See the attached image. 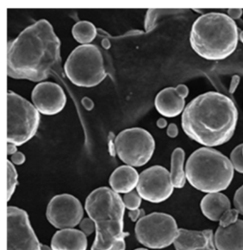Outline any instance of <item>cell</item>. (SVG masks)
I'll return each instance as SVG.
<instances>
[{
	"label": "cell",
	"mask_w": 243,
	"mask_h": 250,
	"mask_svg": "<svg viewBox=\"0 0 243 250\" xmlns=\"http://www.w3.org/2000/svg\"><path fill=\"white\" fill-rule=\"evenodd\" d=\"M18 184V173L15 165L7 161V201L12 198Z\"/></svg>",
	"instance_id": "7402d4cb"
},
{
	"label": "cell",
	"mask_w": 243,
	"mask_h": 250,
	"mask_svg": "<svg viewBox=\"0 0 243 250\" xmlns=\"http://www.w3.org/2000/svg\"><path fill=\"white\" fill-rule=\"evenodd\" d=\"M61 42L49 21L27 26L8 45L7 74L15 79L41 82L61 63Z\"/></svg>",
	"instance_id": "6da1fadb"
},
{
	"label": "cell",
	"mask_w": 243,
	"mask_h": 250,
	"mask_svg": "<svg viewBox=\"0 0 243 250\" xmlns=\"http://www.w3.org/2000/svg\"><path fill=\"white\" fill-rule=\"evenodd\" d=\"M174 245L176 250H217L214 234L210 229L196 231L182 228Z\"/></svg>",
	"instance_id": "9a60e30c"
},
{
	"label": "cell",
	"mask_w": 243,
	"mask_h": 250,
	"mask_svg": "<svg viewBox=\"0 0 243 250\" xmlns=\"http://www.w3.org/2000/svg\"><path fill=\"white\" fill-rule=\"evenodd\" d=\"M156 124L157 126H158V128H160V129H163V128H165L166 126H167L168 122L166 119L161 118V119H159L158 121H157Z\"/></svg>",
	"instance_id": "e575fe53"
},
{
	"label": "cell",
	"mask_w": 243,
	"mask_h": 250,
	"mask_svg": "<svg viewBox=\"0 0 243 250\" xmlns=\"http://www.w3.org/2000/svg\"><path fill=\"white\" fill-rule=\"evenodd\" d=\"M32 100L39 112L46 116H54L65 108L66 96L58 83L44 82L34 87L32 92Z\"/></svg>",
	"instance_id": "4fadbf2b"
},
{
	"label": "cell",
	"mask_w": 243,
	"mask_h": 250,
	"mask_svg": "<svg viewBox=\"0 0 243 250\" xmlns=\"http://www.w3.org/2000/svg\"><path fill=\"white\" fill-rule=\"evenodd\" d=\"M239 212L235 208L226 211L225 213L221 216L219 220V227L221 228H227L230 225L235 224L238 221V217H239Z\"/></svg>",
	"instance_id": "484cf974"
},
{
	"label": "cell",
	"mask_w": 243,
	"mask_h": 250,
	"mask_svg": "<svg viewBox=\"0 0 243 250\" xmlns=\"http://www.w3.org/2000/svg\"><path fill=\"white\" fill-rule=\"evenodd\" d=\"M66 77L76 86L93 87L101 83L107 77L102 52L94 44L77 46L65 62Z\"/></svg>",
	"instance_id": "8992f818"
},
{
	"label": "cell",
	"mask_w": 243,
	"mask_h": 250,
	"mask_svg": "<svg viewBox=\"0 0 243 250\" xmlns=\"http://www.w3.org/2000/svg\"><path fill=\"white\" fill-rule=\"evenodd\" d=\"M239 34L236 23L228 15L210 12L193 23L190 43L193 51L205 60H223L237 49Z\"/></svg>",
	"instance_id": "277c9868"
},
{
	"label": "cell",
	"mask_w": 243,
	"mask_h": 250,
	"mask_svg": "<svg viewBox=\"0 0 243 250\" xmlns=\"http://www.w3.org/2000/svg\"><path fill=\"white\" fill-rule=\"evenodd\" d=\"M227 14V15L235 21V20H238L242 17L243 10L242 9H228Z\"/></svg>",
	"instance_id": "1f68e13d"
},
{
	"label": "cell",
	"mask_w": 243,
	"mask_h": 250,
	"mask_svg": "<svg viewBox=\"0 0 243 250\" xmlns=\"http://www.w3.org/2000/svg\"><path fill=\"white\" fill-rule=\"evenodd\" d=\"M239 40L243 43V30L239 34Z\"/></svg>",
	"instance_id": "8d00e7d4"
},
{
	"label": "cell",
	"mask_w": 243,
	"mask_h": 250,
	"mask_svg": "<svg viewBox=\"0 0 243 250\" xmlns=\"http://www.w3.org/2000/svg\"><path fill=\"white\" fill-rule=\"evenodd\" d=\"M214 241L217 250H243V220L227 228L219 227Z\"/></svg>",
	"instance_id": "2e32d148"
},
{
	"label": "cell",
	"mask_w": 243,
	"mask_h": 250,
	"mask_svg": "<svg viewBox=\"0 0 243 250\" xmlns=\"http://www.w3.org/2000/svg\"></svg>",
	"instance_id": "f35d334b"
},
{
	"label": "cell",
	"mask_w": 243,
	"mask_h": 250,
	"mask_svg": "<svg viewBox=\"0 0 243 250\" xmlns=\"http://www.w3.org/2000/svg\"><path fill=\"white\" fill-rule=\"evenodd\" d=\"M79 226H80L81 231L87 236L91 235L94 231H96V225L90 217L83 219L79 224Z\"/></svg>",
	"instance_id": "4316f807"
},
{
	"label": "cell",
	"mask_w": 243,
	"mask_h": 250,
	"mask_svg": "<svg viewBox=\"0 0 243 250\" xmlns=\"http://www.w3.org/2000/svg\"><path fill=\"white\" fill-rule=\"evenodd\" d=\"M25 161V155L22 152L17 151L16 153L12 155L11 157V162L17 166H21V165L24 164Z\"/></svg>",
	"instance_id": "f546056e"
},
{
	"label": "cell",
	"mask_w": 243,
	"mask_h": 250,
	"mask_svg": "<svg viewBox=\"0 0 243 250\" xmlns=\"http://www.w3.org/2000/svg\"><path fill=\"white\" fill-rule=\"evenodd\" d=\"M139 175L134 167L121 166L110 175L109 185L110 189L118 194H127L133 191L138 186Z\"/></svg>",
	"instance_id": "ac0fdd59"
},
{
	"label": "cell",
	"mask_w": 243,
	"mask_h": 250,
	"mask_svg": "<svg viewBox=\"0 0 243 250\" xmlns=\"http://www.w3.org/2000/svg\"><path fill=\"white\" fill-rule=\"evenodd\" d=\"M42 250H53L52 248L50 247L47 246V245H41Z\"/></svg>",
	"instance_id": "d590c367"
},
{
	"label": "cell",
	"mask_w": 243,
	"mask_h": 250,
	"mask_svg": "<svg viewBox=\"0 0 243 250\" xmlns=\"http://www.w3.org/2000/svg\"><path fill=\"white\" fill-rule=\"evenodd\" d=\"M188 94L189 88L185 84L164 88L155 96V108L165 117H176L184 111L185 99Z\"/></svg>",
	"instance_id": "5bb4252c"
},
{
	"label": "cell",
	"mask_w": 243,
	"mask_h": 250,
	"mask_svg": "<svg viewBox=\"0 0 243 250\" xmlns=\"http://www.w3.org/2000/svg\"><path fill=\"white\" fill-rule=\"evenodd\" d=\"M122 199L124 206L129 211L139 209L142 201V198L138 195V192L135 191L125 194Z\"/></svg>",
	"instance_id": "d4e9b609"
},
{
	"label": "cell",
	"mask_w": 243,
	"mask_h": 250,
	"mask_svg": "<svg viewBox=\"0 0 243 250\" xmlns=\"http://www.w3.org/2000/svg\"><path fill=\"white\" fill-rule=\"evenodd\" d=\"M230 208V200L221 192L207 194L200 202L202 215L213 222H219L221 216Z\"/></svg>",
	"instance_id": "d6986e66"
},
{
	"label": "cell",
	"mask_w": 243,
	"mask_h": 250,
	"mask_svg": "<svg viewBox=\"0 0 243 250\" xmlns=\"http://www.w3.org/2000/svg\"><path fill=\"white\" fill-rule=\"evenodd\" d=\"M179 229L173 216L163 212H153L137 222L135 234L137 240L146 248L161 250L175 242Z\"/></svg>",
	"instance_id": "ba28073f"
},
{
	"label": "cell",
	"mask_w": 243,
	"mask_h": 250,
	"mask_svg": "<svg viewBox=\"0 0 243 250\" xmlns=\"http://www.w3.org/2000/svg\"><path fill=\"white\" fill-rule=\"evenodd\" d=\"M17 146L15 144L7 143V155H12L17 152Z\"/></svg>",
	"instance_id": "836d02e7"
},
{
	"label": "cell",
	"mask_w": 243,
	"mask_h": 250,
	"mask_svg": "<svg viewBox=\"0 0 243 250\" xmlns=\"http://www.w3.org/2000/svg\"><path fill=\"white\" fill-rule=\"evenodd\" d=\"M170 12V9H149L146 13L145 20V29L146 32L152 31L156 25L157 21L160 16Z\"/></svg>",
	"instance_id": "603a6c76"
},
{
	"label": "cell",
	"mask_w": 243,
	"mask_h": 250,
	"mask_svg": "<svg viewBox=\"0 0 243 250\" xmlns=\"http://www.w3.org/2000/svg\"><path fill=\"white\" fill-rule=\"evenodd\" d=\"M234 171L227 157L209 147L195 150L185 165L187 181L190 185L208 194L226 190L233 181Z\"/></svg>",
	"instance_id": "5b68a950"
},
{
	"label": "cell",
	"mask_w": 243,
	"mask_h": 250,
	"mask_svg": "<svg viewBox=\"0 0 243 250\" xmlns=\"http://www.w3.org/2000/svg\"><path fill=\"white\" fill-rule=\"evenodd\" d=\"M71 33L77 42L90 44L97 35V29L91 21H79L73 26Z\"/></svg>",
	"instance_id": "44dd1931"
},
{
	"label": "cell",
	"mask_w": 243,
	"mask_h": 250,
	"mask_svg": "<svg viewBox=\"0 0 243 250\" xmlns=\"http://www.w3.org/2000/svg\"><path fill=\"white\" fill-rule=\"evenodd\" d=\"M240 81H241V78H240L239 76H234L233 77L231 83H230V89H229L230 93L233 94L236 91L238 84H239Z\"/></svg>",
	"instance_id": "d6a6232c"
},
{
	"label": "cell",
	"mask_w": 243,
	"mask_h": 250,
	"mask_svg": "<svg viewBox=\"0 0 243 250\" xmlns=\"http://www.w3.org/2000/svg\"><path fill=\"white\" fill-rule=\"evenodd\" d=\"M128 215H129V218L132 220V221L135 223V222H138L140 219L144 217L146 214H145L144 209H140L139 208V209H135V210L129 211Z\"/></svg>",
	"instance_id": "f1b7e54d"
},
{
	"label": "cell",
	"mask_w": 243,
	"mask_h": 250,
	"mask_svg": "<svg viewBox=\"0 0 243 250\" xmlns=\"http://www.w3.org/2000/svg\"><path fill=\"white\" fill-rule=\"evenodd\" d=\"M243 144L237 146L230 153V156L233 169L241 174H243Z\"/></svg>",
	"instance_id": "cb8c5ba5"
},
{
	"label": "cell",
	"mask_w": 243,
	"mask_h": 250,
	"mask_svg": "<svg viewBox=\"0 0 243 250\" xmlns=\"http://www.w3.org/2000/svg\"><path fill=\"white\" fill-rule=\"evenodd\" d=\"M116 153L122 162L132 167H141L149 162L155 151V140L148 130L127 128L114 140Z\"/></svg>",
	"instance_id": "9c48e42d"
},
{
	"label": "cell",
	"mask_w": 243,
	"mask_h": 250,
	"mask_svg": "<svg viewBox=\"0 0 243 250\" xmlns=\"http://www.w3.org/2000/svg\"><path fill=\"white\" fill-rule=\"evenodd\" d=\"M238 111L233 101L217 91H209L193 99L182 113L183 131L205 147L228 142L236 129Z\"/></svg>",
	"instance_id": "7a4b0ae2"
},
{
	"label": "cell",
	"mask_w": 243,
	"mask_h": 250,
	"mask_svg": "<svg viewBox=\"0 0 243 250\" xmlns=\"http://www.w3.org/2000/svg\"><path fill=\"white\" fill-rule=\"evenodd\" d=\"M29 215L24 209L7 208V250H42Z\"/></svg>",
	"instance_id": "30bf717a"
},
{
	"label": "cell",
	"mask_w": 243,
	"mask_h": 250,
	"mask_svg": "<svg viewBox=\"0 0 243 250\" xmlns=\"http://www.w3.org/2000/svg\"><path fill=\"white\" fill-rule=\"evenodd\" d=\"M34 104L9 91L7 93V143L20 146L37 133L40 115Z\"/></svg>",
	"instance_id": "52a82bcc"
},
{
	"label": "cell",
	"mask_w": 243,
	"mask_h": 250,
	"mask_svg": "<svg viewBox=\"0 0 243 250\" xmlns=\"http://www.w3.org/2000/svg\"><path fill=\"white\" fill-rule=\"evenodd\" d=\"M178 128L175 124H171L168 125L166 133L168 137L175 138L178 136Z\"/></svg>",
	"instance_id": "4dcf8cb0"
},
{
	"label": "cell",
	"mask_w": 243,
	"mask_h": 250,
	"mask_svg": "<svg viewBox=\"0 0 243 250\" xmlns=\"http://www.w3.org/2000/svg\"><path fill=\"white\" fill-rule=\"evenodd\" d=\"M87 236L74 228L60 229L53 236L51 248L53 250H87Z\"/></svg>",
	"instance_id": "e0dca14e"
},
{
	"label": "cell",
	"mask_w": 243,
	"mask_h": 250,
	"mask_svg": "<svg viewBox=\"0 0 243 250\" xmlns=\"http://www.w3.org/2000/svg\"><path fill=\"white\" fill-rule=\"evenodd\" d=\"M233 202L235 209L243 216V185L235 192Z\"/></svg>",
	"instance_id": "83f0119b"
},
{
	"label": "cell",
	"mask_w": 243,
	"mask_h": 250,
	"mask_svg": "<svg viewBox=\"0 0 243 250\" xmlns=\"http://www.w3.org/2000/svg\"><path fill=\"white\" fill-rule=\"evenodd\" d=\"M136 190L141 198L149 203L166 201L174 190L170 172L161 166H151L140 174Z\"/></svg>",
	"instance_id": "8fae6325"
},
{
	"label": "cell",
	"mask_w": 243,
	"mask_h": 250,
	"mask_svg": "<svg viewBox=\"0 0 243 250\" xmlns=\"http://www.w3.org/2000/svg\"><path fill=\"white\" fill-rule=\"evenodd\" d=\"M134 250H149L147 249H145V248H138V249Z\"/></svg>",
	"instance_id": "74e56055"
},
{
	"label": "cell",
	"mask_w": 243,
	"mask_h": 250,
	"mask_svg": "<svg viewBox=\"0 0 243 250\" xmlns=\"http://www.w3.org/2000/svg\"><path fill=\"white\" fill-rule=\"evenodd\" d=\"M125 206L119 194L108 187L95 189L87 197L85 209L96 225V237L91 250H125L124 231Z\"/></svg>",
	"instance_id": "3957f363"
},
{
	"label": "cell",
	"mask_w": 243,
	"mask_h": 250,
	"mask_svg": "<svg viewBox=\"0 0 243 250\" xmlns=\"http://www.w3.org/2000/svg\"><path fill=\"white\" fill-rule=\"evenodd\" d=\"M46 215L49 223L57 229L74 228L83 220L84 209L74 195L61 194L49 201Z\"/></svg>",
	"instance_id": "7c38bea8"
},
{
	"label": "cell",
	"mask_w": 243,
	"mask_h": 250,
	"mask_svg": "<svg viewBox=\"0 0 243 250\" xmlns=\"http://www.w3.org/2000/svg\"><path fill=\"white\" fill-rule=\"evenodd\" d=\"M185 158V151L181 147L176 148L171 155L170 175L174 188H183L186 183V173L184 168Z\"/></svg>",
	"instance_id": "ffe728a7"
}]
</instances>
